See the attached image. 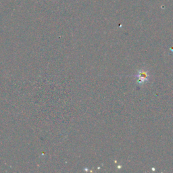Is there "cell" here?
Wrapping results in <instances>:
<instances>
[{"label": "cell", "mask_w": 173, "mask_h": 173, "mask_svg": "<svg viewBox=\"0 0 173 173\" xmlns=\"http://www.w3.org/2000/svg\"><path fill=\"white\" fill-rule=\"evenodd\" d=\"M136 77L137 78V83L141 85L145 83L149 79V75L146 72H139V74L136 75Z\"/></svg>", "instance_id": "cell-1"}]
</instances>
